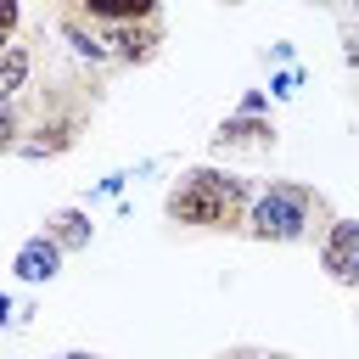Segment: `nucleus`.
Masks as SVG:
<instances>
[{"mask_svg":"<svg viewBox=\"0 0 359 359\" xmlns=\"http://www.w3.org/2000/svg\"><path fill=\"white\" fill-rule=\"evenodd\" d=\"M163 208H168L174 224H191V230H241L252 191L230 168H185Z\"/></svg>","mask_w":359,"mask_h":359,"instance_id":"1","label":"nucleus"},{"mask_svg":"<svg viewBox=\"0 0 359 359\" xmlns=\"http://www.w3.org/2000/svg\"><path fill=\"white\" fill-rule=\"evenodd\" d=\"M314 213H320V196H314L309 185H297V180H269V185L252 196L241 230H247L252 241H303L309 224H314Z\"/></svg>","mask_w":359,"mask_h":359,"instance_id":"2","label":"nucleus"},{"mask_svg":"<svg viewBox=\"0 0 359 359\" xmlns=\"http://www.w3.org/2000/svg\"><path fill=\"white\" fill-rule=\"evenodd\" d=\"M320 269L342 286H359V219H331L320 241Z\"/></svg>","mask_w":359,"mask_h":359,"instance_id":"3","label":"nucleus"},{"mask_svg":"<svg viewBox=\"0 0 359 359\" xmlns=\"http://www.w3.org/2000/svg\"><path fill=\"white\" fill-rule=\"evenodd\" d=\"M101 45L118 62H151L157 45H163V34H157V22H107L101 28Z\"/></svg>","mask_w":359,"mask_h":359,"instance_id":"4","label":"nucleus"},{"mask_svg":"<svg viewBox=\"0 0 359 359\" xmlns=\"http://www.w3.org/2000/svg\"><path fill=\"white\" fill-rule=\"evenodd\" d=\"M213 146L219 151H269L275 146V123L269 118H252V112H236L213 129Z\"/></svg>","mask_w":359,"mask_h":359,"instance_id":"5","label":"nucleus"},{"mask_svg":"<svg viewBox=\"0 0 359 359\" xmlns=\"http://www.w3.org/2000/svg\"><path fill=\"white\" fill-rule=\"evenodd\" d=\"M11 269H17V280H28V286L50 280V275L62 269V247H56V236H50V230H34V236H28L22 247H17Z\"/></svg>","mask_w":359,"mask_h":359,"instance_id":"6","label":"nucleus"},{"mask_svg":"<svg viewBox=\"0 0 359 359\" xmlns=\"http://www.w3.org/2000/svg\"><path fill=\"white\" fill-rule=\"evenodd\" d=\"M90 22H157V0H84Z\"/></svg>","mask_w":359,"mask_h":359,"instance_id":"7","label":"nucleus"},{"mask_svg":"<svg viewBox=\"0 0 359 359\" xmlns=\"http://www.w3.org/2000/svg\"><path fill=\"white\" fill-rule=\"evenodd\" d=\"M28 73H34V50L11 39V45L0 50V95H6V101L22 95V90H28Z\"/></svg>","mask_w":359,"mask_h":359,"instance_id":"8","label":"nucleus"},{"mask_svg":"<svg viewBox=\"0 0 359 359\" xmlns=\"http://www.w3.org/2000/svg\"><path fill=\"white\" fill-rule=\"evenodd\" d=\"M45 230L56 236V247H62V252L90 247V213H84V208H62V213H50V224H45Z\"/></svg>","mask_w":359,"mask_h":359,"instance_id":"9","label":"nucleus"},{"mask_svg":"<svg viewBox=\"0 0 359 359\" xmlns=\"http://www.w3.org/2000/svg\"><path fill=\"white\" fill-rule=\"evenodd\" d=\"M62 39H67V45H73V56H79V62H90V67L112 62V56H107V45H101V34H84V28L73 22V17L62 22Z\"/></svg>","mask_w":359,"mask_h":359,"instance_id":"10","label":"nucleus"},{"mask_svg":"<svg viewBox=\"0 0 359 359\" xmlns=\"http://www.w3.org/2000/svg\"><path fill=\"white\" fill-rule=\"evenodd\" d=\"M17 135H22V129H17V112H11V101L0 95V146H17Z\"/></svg>","mask_w":359,"mask_h":359,"instance_id":"11","label":"nucleus"},{"mask_svg":"<svg viewBox=\"0 0 359 359\" xmlns=\"http://www.w3.org/2000/svg\"><path fill=\"white\" fill-rule=\"evenodd\" d=\"M17 22H22V6H17V0H0V28L17 34Z\"/></svg>","mask_w":359,"mask_h":359,"instance_id":"12","label":"nucleus"},{"mask_svg":"<svg viewBox=\"0 0 359 359\" xmlns=\"http://www.w3.org/2000/svg\"><path fill=\"white\" fill-rule=\"evenodd\" d=\"M292 90H297V73H292V67H286V73H275V79H269V95H292Z\"/></svg>","mask_w":359,"mask_h":359,"instance_id":"13","label":"nucleus"},{"mask_svg":"<svg viewBox=\"0 0 359 359\" xmlns=\"http://www.w3.org/2000/svg\"><path fill=\"white\" fill-rule=\"evenodd\" d=\"M241 112H252V118H264V90H247V95H241Z\"/></svg>","mask_w":359,"mask_h":359,"instance_id":"14","label":"nucleus"},{"mask_svg":"<svg viewBox=\"0 0 359 359\" xmlns=\"http://www.w3.org/2000/svg\"><path fill=\"white\" fill-rule=\"evenodd\" d=\"M123 180H129V174H107V180L95 185V196H118V191H123Z\"/></svg>","mask_w":359,"mask_h":359,"instance_id":"15","label":"nucleus"},{"mask_svg":"<svg viewBox=\"0 0 359 359\" xmlns=\"http://www.w3.org/2000/svg\"><path fill=\"white\" fill-rule=\"evenodd\" d=\"M6 320H11V297L0 292V325H6Z\"/></svg>","mask_w":359,"mask_h":359,"instance_id":"16","label":"nucleus"},{"mask_svg":"<svg viewBox=\"0 0 359 359\" xmlns=\"http://www.w3.org/2000/svg\"><path fill=\"white\" fill-rule=\"evenodd\" d=\"M6 45H11V34H6V28H0V50H6Z\"/></svg>","mask_w":359,"mask_h":359,"instance_id":"17","label":"nucleus"},{"mask_svg":"<svg viewBox=\"0 0 359 359\" xmlns=\"http://www.w3.org/2000/svg\"><path fill=\"white\" fill-rule=\"evenodd\" d=\"M62 359H95V353H62Z\"/></svg>","mask_w":359,"mask_h":359,"instance_id":"18","label":"nucleus"}]
</instances>
